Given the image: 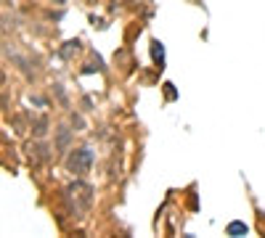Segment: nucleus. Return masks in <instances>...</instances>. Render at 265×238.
Wrapping results in <instances>:
<instances>
[{
  "mask_svg": "<svg viewBox=\"0 0 265 238\" xmlns=\"http://www.w3.org/2000/svg\"><path fill=\"white\" fill-rule=\"evenodd\" d=\"M69 130L66 127H59V143H56V146H59V151H66V146H69Z\"/></svg>",
  "mask_w": 265,
  "mask_h": 238,
  "instance_id": "39448f33",
  "label": "nucleus"
},
{
  "mask_svg": "<svg viewBox=\"0 0 265 238\" xmlns=\"http://www.w3.org/2000/svg\"><path fill=\"white\" fill-rule=\"evenodd\" d=\"M152 53H154V61L162 66V64H165V48H162V43H159V40L152 43Z\"/></svg>",
  "mask_w": 265,
  "mask_h": 238,
  "instance_id": "20e7f679",
  "label": "nucleus"
},
{
  "mask_svg": "<svg viewBox=\"0 0 265 238\" xmlns=\"http://www.w3.org/2000/svg\"><path fill=\"white\" fill-rule=\"evenodd\" d=\"M225 233L228 235H234V238H239V235H247L249 233V228L241 220H234V222H228V228H225Z\"/></svg>",
  "mask_w": 265,
  "mask_h": 238,
  "instance_id": "7ed1b4c3",
  "label": "nucleus"
},
{
  "mask_svg": "<svg viewBox=\"0 0 265 238\" xmlns=\"http://www.w3.org/2000/svg\"><path fill=\"white\" fill-rule=\"evenodd\" d=\"M69 193H72V199H80V212H85L90 207V201H93V190H90V185L85 183H74L72 188H69Z\"/></svg>",
  "mask_w": 265,
  "mask_h": 238,
  "instance_id": "f03ea898",
  "label": "nucleus"
},
{
  "mask_svg": "<svg viewBox=\"0 0 265 238\" xmlns=\"http://www.w3.org/2000/svg\"><path fill=\"white\" fill-rule=\"evenodd\" d=\"M34 127H37V130H34V135H37V138H43V135H45V122H43V119H40V122L34 125Z\"/></svg>",
  "mask_w": 265,
  "mask_h": 238,
  "instance_id": "423d86ee",
  "label": "nucleus"
},
{
  "mask_svg": "<svg viewBox=\"0 0 265 238\" xmlns=\"http://www.w3.org/2000/svg\"><path fill=\"white\" fill-rule=\"evenodd\" d=\"M66 167H69V172H74L77 177L88 175L90 167H93V151L90 148H74L66 159Z\"/></svg>",
  "mask_w": 265,
  "mask_h": 238,
  "instance_id": "f257e3e1",
  "label": "nucleus"
}]
</instances>
